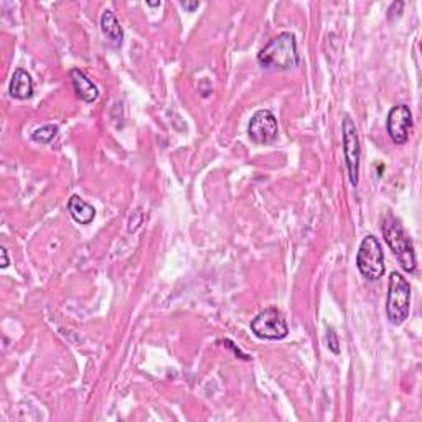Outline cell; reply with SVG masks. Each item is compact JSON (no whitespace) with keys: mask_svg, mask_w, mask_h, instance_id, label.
Here are the masks:
<instances>
[{"mask_svg":"<svg viewBox=\"0 0 422 422\" xmlns=\"http://www.w3.org/2000/svg\"><path fill=\"white\" fill-rule=\"evenodd\" d=\"M258 63L261 68L275 69V72H289L299 67L300 57L294 33L283 32L270 40L258 53Z\"/></svg>","mask_w":422,"mask_h":422,"instance_id":"cell-1","label":"cell"},{"mask_svg":"<svg viewBox=\"0 0 422 422\" xmlns=\"http://www.w3.org/2000/svg\"><path fill=\"white\" fill-rule=\"evenodd\" d=\"M381 231H383L386 244L389 246L391 251L398 258L401 268H403L406 273H414L416 266H418V261H416V253H414V244L411 241L409 234L406 233L403 226L398 219L394 218L393 215L388 213L383 219V226H381Z\"/></svg>","mask_w":422,"mask_h":422,"instance_id":"cell-2","label":"cell"},{"mask_svg":"<svg viewBox=\"0 0 422 422\" xmlns=\"http://www.w3.org/2000/svg\"><path fill=\"white\" fill-rule=\"evenodd\" d=\"M411 310V285L403 274L391 273L386 299V315L393 325H401L408 320Z\"/></svg>","mask_w":422,"mask_h":422,"instance_id":"cell-3","label":"cell"},{"mask_svg":"<svg viewBox=\"0 0 422 422\" xmlns=\"http://www.w3.org/2000/svg\"><path fill=\"white\" fill-rule=\"evenodd\" d=\"M356 266L361 275L370 280H378L384 274V254L383 246L373 234L366 236L361 241L358 254H356Z\"/></svg>","mask_w":422,"mask_h":422,"instance_id":"cell-4","label":"cell"},{"mask_svg":"<svg viewBox=\"0 0 422 422\" xmlns=\"http://www.w3.org/2000/svg\"><path fill=\"white\" fill-rule=\"evenodd\" d=\"M251 331L261 340H283L289 335V325L279 309L268 307L251 321Z\"/></svg>","mask_w":422,"mask_h":422,"instance_id":"cell-5","label":"cell"},{"mask_svg":"<svg viewBox=\"0 0 422 422\" xmlns=\"http://www.w3.org/2000/svg\"><path fill=\"white\" fill-rule=\"evenodd\" d=\"M341 132H343L345 165H346V170H348L351 185L356 187V185H358V175H360L361 147H360L358 130H356V125L350 115H345L343 118V122H341Z\"/></svg>","mask_w":422,"mask_h":422,"instance_id":"cell-6","label":"cell"},{"mask_svg":"<svg viewBox=\"0 0 422 422\" xmlns=\"http://www.w3.org/2000/svg\"><path fill=\"white\" fill-rule=\"evenodd\" d=\"M248 134L254 144H273L274 140L278 139L279 134L278 119H275V115L270 113L269 109H261L258 113H254L253 118H251L248 125Z\"/></svg>","mask_w":422,"mask_h":422,"instance_id":"cell-7","label":"cell"},{"mask_svg":"<svg viewBox=\"0 0 422 422\" xmlns=\"http://www.w3.org/2000/svg\"><path fill=\"white\" fill-rule=\"evenodd\" d=\"M386 129H388L389 137L396 145L408 142L409 132L413 129V113H411L409 106L398 104L391 108L388 120H386Z\"/></svg>","mask_w":422,"mask_h":422,"instance_id":"cell-8","label":"cell"},{"mask_svg":"<svg viewBox=\"0 0 422 422\" xmlns=\"http://www.w3.org/2000/svg\"><path fill=\"white\" fill-rule=\"evenodd\" d=\"M69 78L73 81L74 93L78 94V98H81L84 103H94L99 98V89L81 69L73 68L69 72Z\"/></svg>","mask_w":422,"mask_h":422,"instance_id":"cell-9","label":"cell"},{"mask_svg":"<svg viewBox=\"0 0 422 422\" xmlns=\"http://www.w3.org/2000/svg\"><path fill=\"white\" fill-rule=\"evenodd\" d=\"M101 30L104 37L108 38V43L113 48H119L124 42V30L120 27L118 17L113 10H104L101 15Z\"/></svg>","mask_w":422,"mask_h":422,"instance_id":"cell-10","label":"cell"},{"mask_svg":"<svg viewBox=\"0 0 422 422\" xmlns=\"http://www.w3.org/2000/svg\"><path fill=\"white\" fill-rule=\"evenodd\" d=\"M8 93L10 96L15 99H20V101H25V99L32 98L33 96L32 76H30V74L22 68L15 69L12 81H10Z\"/></svg>","mask_w":422,"mask_h":422,"instance_id":"cell-11","label":"cell"},{"mask_svg":"<svg viewBox=\"0 0 422 422\" xmlns=\"http://www.w3.org/2000/svg\"><path fill=\"white\" fill-rule=\"evenodd\" d=\"M68 211L72 218L79 224H89L96 218V210H94L88 202H84L81 197L73 195L68 202Z\"/></svg>","mask_w":422,"mask_h":422,"instance_id":"cell-12","label":"cell"},{"mask_svg":"<svg viewBox=\"0 0 422 422\" xmlns=\"http://www.w3.org/2000/svg\"><path fill=\"white\" fill-rule=\"evenodd\" d=\"M58 130H59V127H58L57 124L43 125V127L33 130V132H32V139L35 140V142L47 145L50 142H53V139L58 135Z\"/></svg>","mask_w":422,"mask_h":422,"instance_id":"cell-13","label":"cell"},{"mask_svg":"<svg viewBox=\"0 0 422 422\" xmlns=\"http://www.w3.org/2000/svg\"><path fill=\"white\" fill-rule=\"evenodd\" d=\"M326 345H329L330 351H333L335 355H340V340L333 329H326Z\"/></svg>","mask_w":422,"mask_h":422,"instance_id":"cell-14","label":"cell"},{"mask_svg":"<svg viewBox=\"0 0 422 422\" xmlns=\"http://www.w3.org/2000/svg\"><path fill=\"white\" fill-rule=\"evenodd\" d=\"M223 343H224L226 346H228V348L233 350L234 353H236V356H239V358H243V360H249V356H246L244 353H241V350L238 348V346H234V345H233V341H231V340H223Z\"/></svg>","mask_w":422,"mask_h":422,"instance_id":"cell-15","label":"cell"},{"mask_svg":"<svg viewBox=\"0 0 422 422\" xmlns=\"http://www.w3.org/2000/svg\"><path fill=\"white\" fill-rule=\"evenodd\" d=\"M182 7L185 10H188V12H193V10H197L200 7V2H182Z\"/></svg>","mask_w":422,"mask_h":422,"instance_id":"cell-16","label":"cell"},{"mask_svg":"<svg viewBox=\"0 0 422 422\" xmlns=\"http://www.w3.org/2000/svg\"><path fill=\"white\" fill-rule=\"evenodd\" d=\"M0 254H2V268L5 269V268H7V266L10 264L8 256H7V249H5V248H0Z\"/></svg>","mask_w":422,"mask_h":422,"instance_id":"cell-17","label":"cell"}]
</instances>
